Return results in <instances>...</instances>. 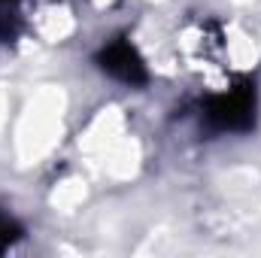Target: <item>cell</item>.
<instances>
[{"mask_svg": "<svg viewBox=\"0 0 261 258\" xmlns=\"http://www.w3.org/2000/svg\"><path fill=\"white\" fill-rule=\"evenodd\" d=\"M203 116L219 131H246L255 119V88L249 82H240L237 88L216 94L203 107Z\"/></svg>", "mask_w": 261, "mask_h": 258, "instance_id": "1", "label": "cell"}, {"mask_svg": "<svg viewBox=\"0 0 261 258\" xmlns=\"http://www.w3.org/2000/svg\"><path fill=\"white\" fill-rule=\"evenodd\" d=\"M97 61H100V67H103L110 76H116V79H122V82H128V85H143V82H146V67H143L137 49L130 46L128 40H113V43L100 52Z\"/></svg>", "mask_w": 261, "mask_h": 258, "instance_id": "2", "label": "cell"}, {"mask_svg": "<svg viewBox=\"0 0 261 258\" xmlns=\"http://www.w3.org/2000/svg\"><path fill=\"white\" fill-rule=\"evenodd\" d=\"M18 3H21V0H0V40H3V43L18 34V24H21Z\"/></svg>", "mask_w": 261, "mask_h": 258, "instance_id": "3", "label": "cell"}, {"mask_svg": "<svg viewBox=\"0 0 261 258\" xmlns=\"http://www.w3.org/2000/svg\"><path fill=\"white\" fill-rule=\"evenodd\" d=\"M18 237H21V228H18L9 216H0V252H6Z\"/></svg>", "mask_w": 261, "mask_h": 258, "instance_id": "4", "label": "cell"}]
</instances>
